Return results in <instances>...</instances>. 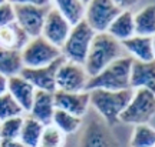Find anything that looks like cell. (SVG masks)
I'll return each mask as SVG.
<instances>
[{
	"label": "cell",
	"mask_w": 155,
	"mask_h": 147,
	"mask_svg": "<svg viewBox=\"0 0 155 147\" xmlns=\"http://www.w3.org/2000/svg\"><path fill=\"white\" fill-rule=\"evenodd\" d=\"M122 50L124 47L121 46V43L112 36H109L106 32L96 33L91 43L88 56L83 64L86 74L89 77L99 74L114 60L122 57Z\"/></svg>",
	"instance_id": "1"
},
{
	"label": "cell",
	"mask_w": 155,
	"mask_h": 147,
	"mask_svg": "<svg viewBox=\"0 0 155 147\" xmlns=\"http://www.w3.org/2000/svg\"><path fill=\"white\" fill-rule=\"evenodd\" d=\"M132 94V89L118 90V92L95 89L89 92V103L96 109L106 124L114 126L119 121V116L131 102Z\"/></svg>",
	"instance_id": "2"
},
{
	"label": "cell",
	"mask_w": 155,
	"mask_h": 147,
	"mask_svg": "<svg viewBox=\"0 0 155 147\" xmlns=\"http://www.w3.org/2000/svg\"><path fill=\"white\" fill-rule=\"evenodd\" d=\"M132 60V57H127V56H122L119 59L114 60L99 74L89 77L85 92H91L95 89L111 90V92L131 89L129 87V77H131Z\"/></svg>",
	"instance_id": "3"
},
{
	"label": "cell",
	"mask_w": 155,
	"mask_h": 147,
	"mask_svg": "<svg viewBox=\"0 0 155 147\" xmlns=\"http://www.w3.org/2000/svg\"><path fill=\"white\" fill-rule=\"evenodd\" d=\"M95 34L96 33L92 30V27L85 20H81L79 23H76L75 26H72V30L69 33L66 42L61 47L62 56L68 61L83 66Z\"/></svg>",
	"instance_id": "4"
},
{
	"label": "cell",
	"mask_w": 155,
	"mask_h": 147,
	"mask_svg": "<svg viewBox=\"0 0 155 147\" xmlns=\"http://www.w3.org/2000/svg\"><path fill=\"white\" fill-rule=\"evenodd\" d=\"M155 116V94L145 89H135L131 102L119 116L127 124H147Z\"/></svg>",
	"instance_id": "5"
},
{
	"label": "cell",
	"mask_w": 155,
	"mask_h": 147,
	"mask_svg": "<svg viewBox=\"0 0 155 147\" xmlns=\"http://www.w3.org/2000/svg\"><path fill=\"white\" fill-rule=\"evenodd\" d=\"M20 53H22L23 67H30V69L48 66L62 56L61 49L49 43L43 36L30 39Z\"/></svg>",
	"instance_id": "6"
},
{
	"label": "cell",
	"mask_w": 155,
	"mask_h": 147,
	"mask_svg": "<svg viewBox=\"0 0 155 147\" xmlns=\"http://www.w3.org/2000/svg\"><path fill=\"white\" fill-rule=\"evenodd\" d=\"M121 11L112 0H89V3L85 6L83 20L95 33H104Z\"/></svg>",
	"instance_id": "7"
},
{
	"label": "cell",
	"mask_w": 155,
	"mask_h": 147,
	"mask_svg": "<svg viewBox=\"0 0 155 147\" xmlns=\"http://www.w3.org/2000/svg\"><path fill=\"white\" fill-rule=\"evenodd\" d=\"M15 10V22L26 32L30 39L42 34L46 14L49 13L50 6L39 7L33 5H13Z\"/></svg>",
	"instance_id": "8"
},
{
	"label": "cell",
	"mask_w": 155,
	"mask_h": 147,
	"mask_svg": "<svg viewBox=\"0 0 155 147\" xmlns=\"http://www.w3.org/2000/svg\"><path fill=\"white\" fill-rule=\"evenodd\" d=\"M63 61L66 59L61 56L56 60L48 66H42V67H36V69H30V67H23L19 76L23 77L26 82H29L36 90H42V92L48 93H55L56 92V71L61 67Z\"/></svg>",
	"instance_id": "9"
},
{
	"label": "cell",
	"mask_w": 155,
	"mask_h": 147,
	"mask_svg": "<svg viewBox=\"0 0 155 147\" xmlns=\"http://www.w3.org/2000/svg\"><path fill=\"white\" fill-rule=\"evenodd\" d=\"M89 76L83 69V66L63 61L56 71V90L68 93H81L85 92Z\"/></svg>",
	"instance_id": "10"
},
{
	"label": "cell",
	"mask_w": 155,
	"mask_h": 147,
	"mask_svg": "<svg viewBox=\"0 0 155 147\" xmlns=\"http://www.w3.org/2000/svg\"><path fill=\"white\" fill-rule=\"evenodd\" d=\"M71 30H72V24L55 7H50L49 13L46 14V19H45L40 36H43L49 43L56 46L58 49H61L63 43L66 42Z\"/></svg>",
	"instance_id": "11"
},
{
	"label": "cell",
	"mask_w": 155,
	"mask_h": 147,
	"mask_svg": "<svg viewBox=\"0 0 155 147\" xmlns=\"http://www.w3.org/2000/svg\"><path fill=\"white\" fill-rule=\"evenodd\" d=\"M81 147H118V143L104 120L92 119L83 131Z\"/></svg>",
	"instance_id": "12"
},
{
	"label": "cell",
	"mask_w": 155,
	"mask_h": 147,
	"mask_svg": "<svg viewBox=\"0 0 155 147\" xmlns=\"http://www.w3.org/2000/svg\"><path fill=\"white\" fill-rule=\"evenodd\" d=\"M53 103H55V109L63 110L69 114L82 119L89 106V92L68 93L56 90L53 93Z\"/></svg>",
	"instance_id": "13"
},
{
	"label": "cell",
	"mask_w": 155,
	"mask_h": 147,
	"mask_svg": "<svg viewBox=\"0 0 155 147\" xmlns=\"http://www.w3.org/2000/svg\"><path fill=\"white\" fill-rule=\"evenodd\" d=\"M129 87L132 90L145 89L155 94V60L151 61L132 60Z\"/></svg>",
	"instance_id": "14"
},
{
	"label": "cell",
	"mask_w": 155,
	"mask_h": 147,
	"mask_svg": "<svg viewBox=\"0 0 155 147\" xmlns=\"http://www.w3.org/2000/svg\"><path fill=\"white\" fill-rule=\"evenodd\" d=\"M7 93L20 106L23 113H29L30 111L35 93H36V89L30 83L26 82L19 74L17 76H12L7 79Z\"/></svg>",
	"instance_id": "15"
},
{
	"label": "cell",
	"mask_w": 155,
	"mask_h": 147,
	"mask_svg": "<svg viewBox=\"0 0 155 147\" xmlns=\"http://www.w3.org/2000/svg\"><path fill=\"white\" fill-rule=\"evenodd\" d=\"M55 103H53V93L36 90L33 97V103L30 107V117L38 120L43 126L52 124V117L55 113Z\"/></svg>",
	"instance_id": "16"
},
{
	"label": "cell",
	"mask_w": 155,
	"mask_h": 147,
	"mask_svg": "<svg viewBox=\"0 0 155 147\" xmlns=\"http://www.w3.org/2000/svg\"><path fill=\"white\" fill-rule=\"evenodd\" d=\"M106 33L118 40L119 43L135 36V24H134V13L131 10H122L109 24Z\"/></svg>",
	"instance_id": "17"
},
{
	"label": "cell",
	"mask_w": 155,
	"mask_h": 147,
	"mask_svg": "<svg viewBox=\"0 0 155 147\" xmlns=\"http://www.w3.org/2000/svg\"><path fill=\"white\" fill-rule=\"evenodd\" d=\"M29 40L30 37L16 22L0 29V47H3V49L22 52L23 47L29 43Z\"/></svg>",
	"instance_id": "18"
},
{
	"label": "cell",
	"mask_w": 155,
	"mask_h": 147,
	"mask_svg": "<svg viewBox=\"0 0 155 147\" xmlns=\"http://www.w3.org/2000/svg\"><path fill=\"white\" fill-rule=\"evenodd\" d=\"M121 46L124 49L129 52L134 56V60L139 61H151L155 60L154 52H152V37L147 36H132L125 42H122Z\"/></svg>",
	"instance_id": "19"
},
{
	"label": "cell",
	"mask_w": 155,
	"mask_h": 147,
	"mask_svg": "<svg viewBox=\"0 0 155 147\" xmlns=\"http://www.w3.org/2000/svg\"><path fill=\"white\" fill-rule=\"evenodd\" d=\"M134 24L137 36L152 37L155 34V3L147 5L134 13Z\"/></svg>",
	"instance_id": "20"
},
{
	"label": "cell",
	"mask_w": 155,
	"mask_h": 147,
	"mask_svg": "<svg viewBox=\"0 0 155 147\" xmlns=\"http://www.w3.org/2000/svg\"><path fill=\"white\" fill-rule=\"evenodd\" d=\"M22 69V53L19 50L0 47V74L9 79L12 76H17Z\"/></svg>",
	"instance_id": "21"
},
{
	"label": "cell",
	"mask_w": 155,
	"mask_h": 147,
	"mask_svg": "<svg viewBox=\"0 0 155 147\" xmlns=\"http://www.w3.org/2000/svg\"><path fill=\"white\" fill-rule=\"evenodd\" d=\"M55 9L66 19L72 26L83 20L85 16V5L82 0H52Z\"/></svg>",
	"instance_id": "22"
},
{
	"label": "cell",
	"mask_w": 155,
	"mask_h": 147,
	"mask_svg": "<svg viewBox=\"0 0 155 147\" xmlns=\"http://www.w3.org/2000/svg\"><path fill=\"white\" fill-rule=\"evenodd\" d=\"M43 129L45 126L42 123H39L38 120H35L33 117H30V116L25 117L19 140L26 147H36L39 144V142H40Z\"/></svg>",
	"instance_id": "23"
},
{
	"label": "cell",
	"mask_w": 155,
	"mask_h": 147,
	"mask_svg": "<svg viewBox=\"0 0 155 147\" xmlns=\"http://www.w3.org/2000/svg\"><path fill=\"white\" fill-rule=\"evenodd\" d=\"M52 124L66 136V134H72V133L78 131V129L82 124V119L69 114L63 110L56 109L53 113V117H52Z\"/></svg>",
	"instance_id": "24"
},
{
	"label": "cell",
	"mask_w": 155,
	"mask_h": 147,
	"mask_svg": "<svg viewBox=\"0 0 155 147\" xmlns=\"http://www.w3.org/2000/svg\"><path fill=\"white\" fill-rule=\"evenodd\" d=\"M131 147H155V129L148 124L135 126L131 137Z\"/></svg>",
	"instance_id": "25"
},
{
	"label": "cell",
	"mask_w": 155,
	"mask_h": 147,
	"mask_svg": "<svg viewBox=\"0 0 155 147\" xmlns=\"http://www.w3.org/2000/svg\"><path fill=\"white\" fill-rule=\"evenodd\" d=\"M23 116H15L0 121V139L2 140H19L23 126Z\"/></svg>",
	"instance_id": "26"
},
{
	"label": "cell",
	"mask_w": 155,
	"mask_h": 147,
	"mask_svg": "<svg viewBox=\"0 0 155 147\" xmlns=\"http://www.w3.org/2000/svg\"><path fill=\"white\" fill-rule=\"evenodd\" d=\"M65 144V134L59 131L53 124L45 126L40 142L36 147H63Z\"/></svg>",
	"instance_id": "27"
},
{
	"label": "cell",
	"mask_w": 155,
	"mask_h": 147,
	"mask_svg": "<svg viewBox=\"0 0 155 147\" xmlns=\"http://www.w3.org/2000/svg\"><path fill=\"white\" fill-rule=\"evenodd\" d=\"M23 110L20 106L15 102V99L12 97L9 93H6L3 96H0V121L6 119H10L15 116H22Z\"/></svg>",
	"instance_id": "28"
},
{
	"label": "cell",
	"mask_w": 155,
	"mask_h": 147,
	"mask_svg": "<svg viewBox=\"0 0 155 147\" xmlns=\"http://www.w3.org/2000/svg\"><path fill=\"white\" fill-rule=\"evenodd\" d=\"M15 22V10H13V5L9 2H6L0 6V29L9 26Z\"/></svg>",
	"instance_id": "29"
},
{
	"label": "cell",
	"mask_w": 155,
	"mask_h": 147,
	"mask_svg": "<svg viewBox=\"0 0 155 147\" xmlns=\"http://www.w3.org/2000/svg\"><path fill=\"white\" fill-rule=\"evenodd\" d=\"M10 5H33L39 7H45V6H50L52 0H7Z\"/></svg>",
	"instance_id": "30"
},
{
	"label": "cell",
	"mask_w": 155,
	"mask_h": 147,
	"mask_svg": "<svg viewBox=\"0 0 155 147\" xmlns=\"http://www.w3.org/2000/svg\"><path fill=\"white\" fill-rule=\"evenodd\" d=\"M121 10H131L138 3V0H112Z\"/></svg>",
	"instance_id": "31"
},
{
	"label": "cell",
	"mask_w": 155,
	"mask_h": 147,
	"mask_svg": "<svg viewBox=\"0 0 155 147\" xmlns=\"http://www.w3.org/2000/svg\"><path fill=\"white\" fill-rule=\"evenodd\" d=\"M0 147H26L20 140H2Z\"/></svg>",
	"instance_id": "32"
},
{
	"label": "cell",
	"mask_w": 155,
	"mask_h": 147,
	"mask_svg": "<svg viewBox=\"0 0 155 147\" xmlns=\"http://www.w3.org/2000/svg\"><path fill=\"white\" fill-rule=\"evenodd\" d=\"M7 93V77L0 74V96Z\"/></svg>",
	"instance_id": "33"
},
{
	"label": "cell",
	"mask_w": 155,
	"mask_h": 147,
	"mask_svg": "<svg viewBox=\"0 0 155 147\" xmlns=\"http://www.w3.org/2000/svg\"><path fill=\"white\" fill-rule=\"evenodd\" d=\"M152 52H154V57H155V34L152 36Z\"/></svg>",
	"instance_id": "34"
},
{
	"label": "cell",
	"mask_w": 155,
	"mask_h": 147,
	"mask_svg": "<svg viewBox=\"0 0 155 147\" xmlns=\"http://www.w3.org/2000/svg\"><path fill=\"white\" fill-rule=\"evenodd\" d=\"M82 3H83V5H85V6H86V5H88V3H89V0H82Z\"/></svg>",
	"instance_id": "35"
},
{
	"label": "cell",
	"mask_w": 155,
	"mask_h": 147,
	"mask_svg": "<svg viewBox=\"0 0 155 147\" xmlns=\"http://www.w3.org/2000/svg\"><path fill=\"white\" fill-rule=\"evenodd\" d=\"M6 2H7V0H0V6L3 5V3H6Z\"/></svg>",
	"instance_id": "36"
},
{
	"label": "cell",
	"mask_w": 155,
	"mask_h": 147,
	"mask_svg": "<svg viewBox=\"0 0 155 147\" xmlns=\"http://www.w3.org/2000/svg\"><path fill=\"white\" fill-rule=\"evenodd\" d=\"M0 142H2V139H0Z\"/></svg>",
	"instance_id": "37"
}]
</instances>
